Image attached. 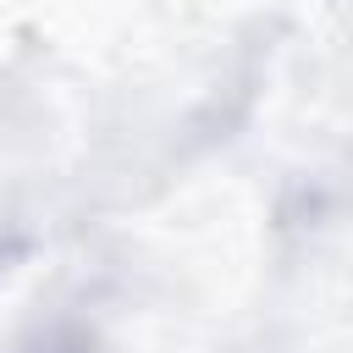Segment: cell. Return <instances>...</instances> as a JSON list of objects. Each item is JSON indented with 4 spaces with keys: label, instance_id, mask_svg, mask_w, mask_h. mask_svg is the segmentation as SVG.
Segmentation results:
<instances>
[{
    "label": "cell",
    "instance_id": "6da1fadb",
    "mask_svg": "<svg viewBox=\"0 0 353 353\" xmlns=\"http://www.w3.org/2000/svg\"><path fill=\"white\" fill-rule=\"evenodd\" d=\"M66 353H77V347H66Z\"/></svg>",
    "mask_w": 353,
    "mask_h": 353
}]
</instances>
